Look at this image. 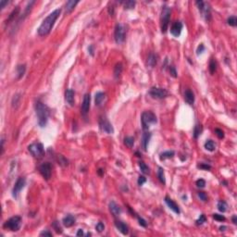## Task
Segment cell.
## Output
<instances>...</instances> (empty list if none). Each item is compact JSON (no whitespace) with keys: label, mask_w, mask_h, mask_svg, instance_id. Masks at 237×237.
Instances as JSON below:
<instances>
[{"label":"cell","mask_w":237,"mask_h":237,"mask_svg":"<svg viewBox=\"0 0 237 237\" xmlns=\"http://www.w3.org/2000/svg\"><path fill=\"white\" fill-rule=\"evenodd\" d=\"M60 12H61V9H57L56 10H54L52 13H50L49 15L45 18L38 29L39 35H41V36H45V35H47L50 33V31L52 30V28L54 26V24H55V21L57 20V18L59 17Z\"/></svg>","instance_id":"obj_1"},{"label":"cell","mask_w":237,"mask_h":237,"mask_svg":"<svg viewBox=\"0 0 237 237\" xmlns=\"http://www.w3.org/2000/svg\"><path fill=\"white\" fill-rule=\"evenodd\" d=\"M35 112H36L37 115L39 126L42 128L45 127L48 120V116H49L48 107L44 103L37 101L36 104H35Z\"/></svg>","instance_id":"obj_2"},{"label":"cell","mask_w":237,"mask_h":237,"mask_svg":"<svg viewBox=\"0 0 237 237\" xmlns=\"http://www.w3.org/2000/svg\"><path fill=\"white\" fill-rule=\"evenodd\" d=\"M141 121H142V126L145 131L148 130L150 125L155 124L157 122V116L155 113L152 111H145L142 114L141 117Z\"/></svg>","instance_id":"obj_3"},{"label":"cell","mask_w":237,"mask_h":237,"mask_svg":"<svg viewBox=\"0 0 237 237\" xmlns=\"http://www.w3.org/2000/svg\"><path fill=\"white\" fill-rule=\"evenodd\" d=\"M170 18H171V9L168 6H163L162 11H161V18H160V26H161V32L165 34L168 30L169 23H170Z\"/></svg>","instance_id":"obj_4"},{"label":"cell","mask_w":237,"mask_h":237,"mask_svg":"<svg viewBox=\"0 0 237 237\" xmlns=\"http://www.w3.org/2000/svg\"><path fill=\"white\" fill-rule=\"evenodd\" d=\"M20 225H21V218L20 216H14L5 222L4 228L12 232H17L20 230Z\"/></svg>","instance_id":"obj_5"},{"label":"cell","mask_w":237,"mask_h":237,"mask_svg":"<svg viewBox=\"0 0 237 237\" xmlns=\"http://www.w3.org/2000/svg\"><path fill=\"white\" fill-rule=\"evenodd\" d=\"M125 35H126V32H125L124 26L122 24H117L114 32V38L117 44H122L125 40Z\"/></svg>","instance_id":"obj_6"},{"label":"cell","mask_w":237,"mask_h":237,"mask_svg":"<svg viewBox=\"0 0 237 237\" xmlns=\"http://www.w3.org/2000/svg\"><path fill=\"white\" fill-rule=\"evenodd\" d=\"M28 150L34 157H41L45 153L44 146L41 143H34L28 146Z\"/></svg>","instance_id":"obj_7"},{"label":"cell","mask_w":237,"mask_h":237,"mask_svg":"<svg viewBox=\"0 0 237 237\" xmlns=\"http://www.w3.org/2000/svg\"><path fill=\"white\" fill-rule=\"evenodd\" d=\"M196 4L197 6V8H198V9L201 11V13H202L203 17L205 18V19H206V20L209 21L211 19L210 8H209V4H207V3L201 1V0H200V1H196Z\"/></svg>","instance_id":"obj_8"},{"label":"cell","mask_w":237,"mask_h":237,"mask_svg":"<svg viewBox=\"0 0 237 237\" xmlns=\"http://www.w3.org/2000/svg\"><path fill=\"white\" fill-rule=\"evenodd\" d=\"M149 95H151L153 98L163 99V98L167 97V96L169 95V92L164 88L152 87L149 91Z\"/></svg>","instance_id":"obj_9"},{"label":"cell","mask_w":237,"mask_h":237,"mask_svg":"<svg viewBox=\"0 0 237 237\" xmlns=\"http://www.w3.org/2000/svg\"><path fill=\"white\" fill-rule=\"evenodd\" d=\"M99 127L103 132H105L106 134H112L114 132V129H113L112 124L109 122V120H107L106 117H100V118H99Z\"/></svg>","instance_id":"obj_10"},{"label":"cell","mask_w":237,"mask_h":237,"mask_svg":"<svg viewBox=\"0 0 237 237\" xmlns=\"http://www.w3.org/2000/svg\"><path fill=\"white\" fill-rule=\"evenodd\" d=\"M39 171H40L41 175L45 179V180H49V179L51 178V174H52L51 164L48 162L43 163L41 166L39 167Z\"/></svg>","instance_id":"obj_11"},{"label":"cell","mask_w":237,"mask_h":237,"mask_svg":"<svg viewBox=\"0 0 237 237\" xmlns=\"http://www.w3.org/2000/svg\"><path fill=\"white\" fill-rule=\"evenodd\" d=\"M25 184H26V180L23 177H20L17 180V182H15V185H14L13 190H12V195L14 197H17L18 195L20 194V192L23 189V187L25 186Z\"/></svg>","instance_id":"obj_12"},{"label":"cell","mask_w":237,"mask_h":237,"mask_svg":"<svg viewBox=\"0 0 237 237\" xmlns=\"http://www.w3.org/2000/svg\"><path fill=\"white\" fill-rule=\"evenodd\" d=\"M90 103H91V96L90 94H85L84 96V100H82V114L84 116H86L90 109Z\"/></svg>","instance_id":"obj_13"},{"label":"cell","mask_w":237,"mask_h":237,"mask_svg":"<svg viewBox=\"0 0 237 237\" xmlns=\"http://www.w3.org/2000/svg\"><path fill=\"white\" fill-rule=\"evenodd\" d=\"M182 30V23L181 21L177 20L172 24V26L171 28V34L173 35V36L178 37V36H180Z\"/></svg>","instance_id":"obj_14"},{"label":"cell","mask_w":237,"mask_h":237,"mask_svg":"<svg viewBox=\"0 0 237 237\" xmlns=\"http://www.w3.org/2000/svg\"><path fill=\"white\" fill-rule=\"evenodd\" d=\"M165 202H166L167 206L170 207V209L172 211H173V212H175L176 214H180V212H181L180 207H179V206L174 202L173 200L171 199L169 196H166V197H165Z\"/></svg>","instance_id":"obj_15"},{"label":"cell","mask_w":237,"mask_h":237,"mask_svg":"<svg viewBox=\"0 0 237 237\" xmlns=\"http://www.w3.org/2000/svg\"><path fill=\"white\" fill-rule=\"evenodd\" d=\"M109 207L110 212L112 213L114 216H118V215L121 213L120 207L118 206V205L116 202H114V201H111V202L109 203Z\"/></svg>","instance_id":"obj_16"},{"label":"cell","mask_w":237,"mask_h":237,"mask_svg":"<svg viewBox=\"0 0 237 237\" xmlns=\"http://www.w3.org/2000/svg\"><path fill=\"white\" fill-rule=\"evenodd\" d=\"M115 225H116L117 229L121 233H122V234L127 235L128 233H129V228H128V226L124 223V222L120 221H115Z\"/></svg>","instance_id":"obj_17"},{"label":"cell","mask_w":237,"mask_h":237,"mask_svg":"<svg viewBox=\"0 0 237 237\" xmlns=\"http://www.w3.org/2000/svg\"><path fill=\"white\" fill-rule=\"evenodd\" d=\"M106 99V94L103 92H98L95 94V106L97 107H102L104 102H105Z\"/></svg>","instance_id":"obj_18"},{"label":"cell","mask_w":237,"mask_h":237,"mask_svg":"<svg viewBox=\"0 0 237 237\" xmlns=\"http://www.w3.org/2000/svg\"><path fill=\"white\" fill-rule=\"evenodd\" d=\"M65 99L70 106L74 105V91L72 89H67L65 92Z\"/></svg>","instance_id":"obj_19"},{"label":"cell","mask_w":237,"mask_h":237,"mask_svg":"<svg viewBox=\"0 0 237 237\" xmlns=\"http://www.w3.org/2000/svg\"><path fill=\"white\" fill-rule=\"evenodd\" d=\"M184 100L189 105H193L195 103V95L190 89H186L184 92Z\"/></svg>","instance_id":"obj_20"},{"label":"cell","mask_w":237,"mask_h":237,"mask_svg":"<svg viewBox=\"0 0 237 237\" xmlns=\"http://www.w3.org/2000/svg\"><path fill=\"white\" fill-rule=\"evenodd\" d=\"M62 223L65 227L69 228L71 227L74 223H75V218L72 216V215H67L66 217L63 218L62 220Z\"/></svg>","instance_id":"obj_21"},{"label":"cell","mask_w":237,"mask_h":237,"mask_svg":"<svg viewBox=\"0 0 237 237\" xmlns=\"http://www.w3.org/2000/svg\"><path fill=\"white\" fill-rule=\"evenodd\" d=\"M157 63V56L154 53H150L147 57V65L149 67H155Z\"/></svg>","instance_id":"obj_22"},{"label":"cell","mask_w":237,"mask_h":237,"mask_svg":"<svg viewBox=\"0 0 237 237\" xmlns=\"http://www.w3.org/2000/svg\"><path fill=\"white\" fill-rule=\"evenodd\" d=\"M151 138V134L150 132H145V134H143V139H142V145H143V148L145 151L147 150V146H148V143H149V140Z\"/></svg>","instance_id":"obj_23"},{"label":"cell","mask_w":237,"mask_h":237,"mask_svg":"<svg viewBox=\"0 0 237 237\" xmlns=\"http://www.w3.org/2000/svg\"><path fill=\"white\" fill-rule=\"evenodd\" d=\"M78 3H79V1H74V0H70V1H68L65 5L66 13H70L74 9V8L76 7Z\"/></svg>","instance_id":"obj_24"},{"label":"cell","mask_w":237,"mask_h":237,"mask_svg":"<svg viewBox=\"0 0 237 237\" xmlns=\"http://www.w3.org/2000/svg\"><path fill=\"white\" fill-rule=\"evenodd\" d=\"M122 70H123V66L122 64L120 62V63H117L116 66H115V69H114V77L118 79L120 78V76L122 73Z\"/></svg>","instance_id":"obj_25"},{"label":"cell","mask_w":237,"mask_h":237,"mask_svg":"<svg viewBox=\"0 0 237 237\" xmlns=\"http://www.w3.org/2000/svg\"><path fill=\"white\" fill-rule=\"evenodd\" d=\"M19 12H20V8H19V7H16V9H13V11H12L11 14L9 15V19L7 20V22H6V23L8 24V23L10 22V21H13L14 20H15V18H17L18 15H19Z\"/></svg>","instance_id":"obj_26"},{"label":"cell","mask_w":237,"mask_h":237,"mask_svg":"<svg viewBox=\"0 0 237 237\" xmlns=\"http://www.w3.org/2000/svg\"><path fill=\"white\" fill-rule=\"evenodd\" d=\"M26 71V66L24 65H19L17 67V78L20 79L23 77V75Z\"/></svg>","instance_id":"obj_27"},{"label":"cell","mask_w":237,"mask_h":237,"mask_svg":"<svg viewBox=\"0 0 237 237\" xmlns=\"http://www.w3.org/2000/svg\"><path fill=\"white\" fill-rule=\"evenodd\" d=\"M205 148L209 151H214L215 148H216V144H215L212 140H207V141L205 143Z\"/></svg>","instance_id":"obj_28"},{"label":"cell","mask_w":237,"mask_h":237,"mask_svg":"<svg viewBox=\"0 0 237 237\" xmlns=\"http://www.w3.org/2000/svg\"><path fill=\"white\" fill-rule=\"evenodd\" d=\"M174 151H165L163 153H161L160 154V159L161 160H164V159H171V157H174Z\"/></svg>","instance_id":"obj_29"},{"label":"cell","mask_w":237,"mask_h":237,"mask_svg":"<svg viewBox=\"0 0 237 237\" xmlns=\"http://www.w3.org/2000/svg\"><path fill=\"white\" fill-rule=\"evenodd\" d=\"M157 177H159V180L160 181V182H162L163 184H166V179H165L164 170L161 167H159V171H157Z\"/></svg>","instance_id":"obj_30"},{"label":"cell","mask_w":237,"mask_h":237,"mask_svg":"<svg viewBox=\"0 0 237 237\" xmlns=\"http://www.w3.org/2000/svg\"><path fill=\"white\" fill-rule=\"evenodd\" d=\"M227 203L225 202V201L223 200H221V201H219L218 202V209L221 211V212H225L226 210H227Z\"/></svg>","instance_id":"obj_31"},{"label":"cell","mask_w":237,"mask_h":237,"mask_svg":"<svg viewBox=\"0 0 237 237\" xmlns=\"http://www.w3.org/2000/svg\"><path fill=\"white\" fill-rule=\"evenodd\" d=\"M139 167H140V170L143 172L144 174H149L150 170L148 166L145 163V162H139Z\"/></svg>","instance_id":"obj_32"},{"label":"cell","mask_w":237,"mask_h":237,"mask_svg":"<svg viewBox=\"0 0 237 237\" xmlns=\"http://www.w3.org/2000/svg\"><path fill=\"white\" fill-rule=\"evenodd\" d=\"M121 3H122L124 9H134V6H135V1H132V0H128V1H124V2H121Z\"/></svg>","instance_id":"obj_33"},{"label":"cell","mask_w":237,"mask_h":237,"mask_svg":"<svg viewBox=\"0 0 237 237\" xmlns=\"http://www.w3.org/2000/svg\"><path fill=\"white\" fill-rule=\"evenodd\" d=\"M124 145L128 147H132L134 145V139L132 136H128L124 139Z\"/></svg>","instance_id":"obj_34"},{"label":"cell","mask_w":237,"mask_h":237,"mask_svg":"<svg viewBox=\"0 0 237 237\" xmlns=\"http://www.w3.org/2000/svg\"><path fill=\"white\" fill-rule=\"evenodd\" d=\"M201 132H202V126L199 125V124L196 125L195 130H194V137L198 138V136L201 134Z\"/></svg>","instance_id":"obj_35"},{"label":"cell","mask_w":237,"mask_h":237,"mask_svg":"<svg viewBox=\"0 0 237 237\" xmlns=\"http://www.w3.org/2000/svg\"><path fill=\"white\" fill-rule=\"evenodd\" d=\"M216 69H217V63L212 59L210 60V62H209V71H210V73L213 74L215 71H216Z\"/></svg>","instance_id":"obj_36"},{"label":"cell","mask_w":237,"mask_h":237,"mask_svg":"<svg viewBox=\"0 0 237 237\" xmlns=\"http://www.w3.org/2000/svg\"><path fill=\"white\" fill-rule=\"evenodd\" d=\"M227 22L229 25H231V26H236V24H237V18L235 16H231V17H229L228 18V20H227Z\"/></svg>","instance_id":"obj_37"},{"label":"cell","mask_w":237,"mask_h":237,"mask_svg":"<svg viewBox=\"0 0 237 237\" xmlns=\"http://www.w3.org/2000/svg\"><path fill=\"white\" fill-rule=\"evenodd\" d=\"M53 228L55 229V231L57 232V233H61L62 232V228L60 227V225H59V223L57 221H54L53 222Z\"/></svg>","instance_id":"obj_38"},{"label":"cell","mask_w":237,"mask_h":237,"mask_svg":"<svg viewBox=\"0 0 237 237\" xmlns=\"http://www.w3.org/2000/svg\"><path fill=\"white\" fill-rule=\"evenodd\" d=\"M59 164H60L61 166H67V165H68V160L63 156L59 155Z\"/></svg>","instance_id":"obj_39"},{"label":"cell","mask_w":237,"mask_h":237,"mask_svg":"<svg viewBox=\"0 0 237 237\" xmlns=\"http://www.w3.org/2000/svg\"><path fill=\"white\" fill-rule=\"evenodd\" d=\"M95 229L98 232H102L104 230H105V225H104L103 222H98L95 226Z\"/></svg>","instance_id":"obj_40"},{"label":"cell","mask_w":237,"mask_h":237,"mask_svg":"<svg viewBox=\"0 0 237 237\" xmlns=\"http://www.w3.org/2000/svg\"><path fill=\"white\" fill-rule=\"evenodd\" d=\"M206 221H207L206 216H205L204 214H202V215H200L199 219L196 221V224H197V225H202V224L204 223V222H206Z\"/></svg>","instance_id":"obj_41"},{"label":"cell","mask_w":237,"mask_h":237,"mask_svg":"<svg viewBox=\"0 0 237 237\" xmlns=\"http://www.w3.org/2000/svg\"><path fill=\"white\" fill-rule=\"evenodd\" d=\"M205 185H206V182L203 179H199V180L196 181V186L199 188H204Z\"/></svg>","instance_id":"obj_42"},{"label":"cell","mask_w":237,"mask_h":237,"mask_svg":"<svg viewBox=\"0 0 237 237\" xmlns=\"http://www.w3.org/2000/svg\"><path fill=\"white\" fill-rule=\"evenodd\" d=\"M215 134H217V136L220 139H222L224 137V132L222 130H221V129H215Z\"/></svg>","instance_id":"obj_43"},{"label":"cell","mask_w":237,"mask_h":237,"mask_svg":"<svg viewBox=\"0 0 237 237\" xmlns=\"http://www.w3.org/2000/svg\"><path fill=\"white\" fill-rule=\"evenodd\" d=\"M213 218L218 221H225V217L222 216V215H220V214H213Z\"/></svg>","instance_id":"obj_44"},{"label":"cell","mask_w":237,"mask_h":237,"mask_svg":"<svg viewBox=\"0 0 237 237\" xmlns=\"http://www.w3.org/2000/svg\"><path fill=\"white\" fill-rule=\"evenodd\" d=\"M198 197L199 198L202 200V201H207V195H206V193H204V192H199L198 193Z\"/></svg>","instance_id":"obj_45"},{"label":"cell","mask_w":237,"mask_h":237,"mask_svg":"<svg viewBox=\"0 0 237 237\" xmlns=\"http://www.w3.org/2000/svg\"><path fill=\"white\" fill-rule=\"evenodd\" d=\"M145 182H146V178L145 177V176H139L138 181H137L139 185H143Z\"/></svg>","instance_id":"obj_46"},{"label":"cell","mask_w":237,"mask_h":237,"mask_svg":"<svg viewBox=\"0 0 237 237\" xmlns=\"http://www.w3.org/2000/svg\"><path fill=\"white\" fill-rule=\"evenodd\" d=\"M204 50H205V46H204V45H203V44H200V45H198V47H197L196 54H197V55H199V54L202 53V52L204 51Z\"/></svg>","instance_id":"obj_47"},{"label":"cell","mask_w":237,"mask_h":237,"mask_svg":"<svg viewBox=\"0 0 237 237\" xmlns=\"http://www.w3.org/2000/svg\"><path fill=\"white\" fill-rule=\"evenodd\" d=\"M198 168H200V169H203V170H206V171H209V170H210L211 169V167L209 166V165H207V164H200V165H198Z\"/></svg>","instance_id":"obj_48"},{"label":"cell","mask_w":237,"mask_h":237,"mask_svg":"<svg viewBox=\"0 0 237 237\" xmlns=\"http://www.w3.org/2000/svg\"><path fill=\"white\" fill-rule=\"evenodd\" d=\"M170 71H171V74L174 78L177 77V72H176V70H175V68L173 66H170Z\"/></svg>","instance_id":"obj_49"},{"label":"cell","mask_w":237,"mask_h":237,"mask_svg":"<svg viewBox=\"0 0 237 237\" xmlns=\"http://www.w3.org/2000/svg\"><path fill=\"white\" fill-rule=\"evenodd\" d=\"M138 221H139V224H140V225L143 226V227H146V225H147V224H146V221H145V220H144L143 218H140V217H139V218H138Z\"/></svg>","instance_id":"obj_50"},{"label":"cell","mask_w":237,"mask_h":237,"mask_svg":"<svg viewBox=\"0 0 237 237\" xmlns=\"http://www.w3.org/2000/svg\"><path fill=\"white\" fill-rule=\"evenodd\" d=\"M41 236H52V232H50L48 231H44L40 233Z\"/></svg>","instance_id":"obj_51"},{"label":"cell","mask_w":237,"mask_h":237,"mask_svg":"<svg viewBox=\"0 0 237 237\" xmlns=\"http://www.w3.org/2000/svg\"><path fill=\"white\" fill-rule=\"evenodd\" d=\"M8 4H9V1H5V0H1L0 1V7H1V9H4Z\"/></svg>","instance_id":"obj_52"},{"label":"cell","mask_w":237,"mask_h":237,"mask_svg":"<svg viewBox=\"0 0 237 237\" xmlns=\"http://www.w3.org/2000/svg\"><path fill=\"white\" fill-rule=\"evenodd\" d=\"M93 48H94V46H93V45H90V46H89V47H88V51L90 52V54H91L92 56H94V50H93Z\"/></svg>","instance_id":"obj_53"},{"label":"cell","mask_w":237,"mask_h":237,"mask_svg":"<svg viewBox=\"0 0 237 237\" xmlns=\"http://www.w3.org/2000/svg\"><path fill=\"white\" fill-rule=\"evenodd\" d=\"M76 235H77V236H82V235H84V231H82V229H80V230L78 231V232L76 233Z\"/></svg>","instance_id":"obj_54"},{"label":"cell","mask_w":237,"mask_h":237,"mask_svg":"<svg viewBox=\"0 0 237 237\" xmlns=\"http://www.w3.org/2000/svg\"><path fill=\"white\" fill-rule=\"evenodd\" d=\"M232 222H233V223H234V224H236V223H237V217L235 216V215L232 217Z\"/></svg>","instance_id":"obj_55"},{"label":"cell","mask_w":237,"mask_h":237,"mask_svg":"<svg viewBox=\"0 0 237 237\" xmlns=\"http://www.w3.org/2000/svg\"><path fill=\"white\" fill-rule=\"evenodd\" d=\"M226 229H227V227H226V226H221V227H220L221 231H225Z\"/></svg>","instance_id":"obj_56"}]
</instances>
